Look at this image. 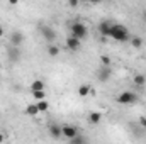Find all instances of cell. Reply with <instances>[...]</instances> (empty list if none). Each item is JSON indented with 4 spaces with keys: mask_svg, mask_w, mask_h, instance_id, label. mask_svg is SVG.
Returning <instances> with one entry per match:
<instances>
[{
    "mask_svg": "<svg viewBox=\"0 0 146 144\" xmlns=\"http://www.w3.org/2000/svg\"><path fill=\"white\" fill-rule=\"evenodd\" d=\"M88 93H90V87L88 85H80L78 87V95L80 97H87Z\"/></svg>",
    "mask_w": 146,
    "mask_h": 144,
    "instance_id": "obj_16",
    "label": "cell"
},
{
    "mask_svg": "<svg viewBox=\"0 0 146 144\" xmlns=\"http://www.w3.org/2000/svg\"><path fill=\"white\" fill-rule=\"evenodd\" d=\"M134 83H136V85H139V87H143V85L146 83L145 73H143V75H134Z\"/></svg>",
    "mask_w": 146,
    "mask_h": 144,
    "instance_id": "obj_18",
    "label": "cell"
},
{
    "mask_svg": "<svg viewBox=\"0 0 146 144\" xmlns=\"http://www.w3.org/2000/svg\"><path fill=\"white\" fill-rule=\"evenodd\" d=\"M3 36V29H2V27H0V37Z\"/></svg>",
    "mask_w": 146,
    "mask_h": 144,
    "instance_id": "obj_29",
    "label": "cell"
},
{
    "mask_svg": "<svg viewBox=\"0 0 146 144\" xmlns=\"http://www.w3.org/2000/svg\"><path fill=\"white\" fill-rule=\"evenodd\" d=\"M115 102L117 104H121V105H133V104H136L138 102V95L136 93H133V92H122V93H119L117 95V98H115Z\"/></svg>",
    "mask_w": 146,
    "mask_h": 144,
    "instance_id": "obj_2",
    "label": "cell"
},
{
    "mask_svg": "<svg viewBox=\"0 0 146 144\" xmlns=\"http://www.w3.org/2000/svg\"><path fill=\"white\" fill-rule=\"evenodd\" d=\"M68 3H70L72 7H76V5H78V0H68Z\"/></svg>",
    "mask_w": 146,
    "mask_h": 144,
    "instance_id": "obj_25",
    "label": "cell"
},
{
    "mask_svg": "<svg viewBox=\"0 0 146 144\" xmlns=\"http://www.w3.org/2000/svg\"><path fill=\"white\" fill-rule=\"evenodd\" d=\"M139 124H141V127H145L146 129V117H143V115L139 117Z\"/></svg>",
    "mask_w": 146,
    "mask_h": 144,
    "instance_id": "obj_23",
    "label": "cell"
},
{
    "mask_svg": "<svg viewBox=\"0 0 146 144\" xmlns=\"http://www.w3.org/2000/svg\"><path fill=\"white\" fill-rule=\"evenodd\" d=\"M37 108H39V112H46V110L49 108L48 100H46V98H42V100H37Z\"/></svg>",
    "mask_w": 146,
    "mask_h": 144,
    "instance_id": "obj_17",
    "label": "cell"
},
{
    "mask_svg": "<svg viewBox=\"0 0 146 144\" xmlns=\"http://www.w3.org/2000/svg\"><path fill=\"white\" fill-rule=\"evenodd\" d=\"M10 42H12V46H17V48H21V44L24 42V34L22 32H12L10 34Z\"/></svg>",
    "mask_w": 146,
    "mask_h": 144,
    "instance_id": "obj_10",
    "label": "cell"
},
{
    "mask_svg": "<svg viewBox=\"0 0 146 144\" xmlns=\"http://www.w3.org/2000/svg\"><path fill=\"white\" fill-rule=\"evenodd\" d=\"M83 2H90V0H83Z\"/></svg>",
    "mask_w": 146,
    "mask_h": 144,
    "instance_id": "obj_30",
    "label": "cell"
},
{
    "mask_svg": "<svg viewBox=\"0 0 146 144\" xmlns=\"http://www.w3.org/2000/svg\"><path fill=\"white\" fill-rule=\"evenodd\" d=\"M145 76H146V71H145Z\"/></svg>",
    "mask_w": 146,
    "mask_h": 144,
    "instance_id": "obj_32",
    "label": "cell"
},
{
    "mask_svg": "<svg viewBox=\"0 0 146 144\" xmlns=\"http://www.w3.org/2000/svg\"><path fill=\"white\" fill-rule=\"evenodd\" d=\"M100 63H102V66H110V58L109 56H100Z\"/></svg>",
    "mask_w": 146,
    "mask_h": 144,
    "instance_id": "obj_22",
    "label": "cell"
},
{
    "mask_svg": "<svg viewBox=\"0 0 146 144\" xmlns=\"http://www.w3.org/2000/svg\"><path fill=\"white\" fill-rule=\"evenodd\" d=\"M88 120H90L92 124H100V120H102V114H100V112H92V114L88 115Z\"/></svg>",
    "mask_w": 146,
    "mask_h": 144,
    "instance_id": "obj_12",
    "label": "cell"
},
{
    "mask_svg": "<svg viewBox=\"0 0 146 144\" xmlns=\"http://www.w3.org/2000/svg\"><path fill=\"white\" fill-rule=\"evenodd\" d=\"M48 131H49V134H51V137H53V139H60V136H63L61 127H60L58 124H51V126L48 127Z\"/></svg>",
    "mask_w": 146,
    "mask_h": 144,
    "instance_id": "obj_11",
    "label": "cell"
},
{
    "mask_svg": "<svg viewBox=\"0 0 146 144\" xmlns=\"http://www.w3.org/2000/svg\"><path fill=\"white\" fill-rule=\"evenodd\" d=\"M66 48H68L70 51H76V49H80V39L75 37V36L66 37Z\"/></svg>",
    "mask_w": 146,
    "mask_h": 144,
    "instance_id": "obj_8",
    "label": "cell"
},
{
    "mask_svg": "<svg viewBox=\"0 0 146 144\" xmlns=\"http://www.w3.org/2000/svg\"><path fill=\"white\" fill-rule=\"evenodd\" d=\"M100 2H104V0H90V3H100Z\"/></svg>",
    "mask_w": 146,
    "mask_h": 144,
    "instance_id": "obj_27",
    "label": "cell"
},
{
    "mask_svg": "<svg viewBox=\"0 0 146 144\" xmlns=\"http://www.w3.org/2000/svg\"><path fill=\"white\" fill-rule=\"evenodd\" d=\"M141 20H143V22L146 24V9L143 10V12H141Z\"/></svg>",
    "mask_w": 146,
    "mask_h": 144,
    "instance_id": "obj_24",
    "label": "cell"
},
{
    "mask_svg": "<svg viewBox=\"0 0 146 144\" xmlns=\"http://www.w3.org/2000/svg\"><path fill=\"white\" fill-rule=\"evenodd\" d=\"M3 139H5V137H3V136L0 134V143H3Z\"/></svg>",
    "mask_w": 146,
    "mask_h": 144,
    "instance_id": "obj_28",
    "label": "cell"
},
{
    "mask_svg": "<svg viewBox=\"0 0 146 144\" xmlns=\"http://www.w3.org/2000/svg\"><path fill=\"white\" fill-rule=\"evenodd\" d=\"M70 143L72 144H83V143H87V137H83V136H73L72 139H70Z\"/></svg>",
    "mask_w": 146,
    "mask_h": 144,
    "instance_id": "obj_19",
    "label": "cell"
},
{
    "mask_svg": "<svg viewBox=\"0 0 146 144\" xmlns=\"http://www.w3.org/2000/svg\"><path fill=\"white\" fill-rule=\"evenodd\" d=\"M110 27H112V22H110V20H104V22H100V24H99V32H100V36L109 37Z\"/></svg>",
    "mask_w": 146,
    "mask_h": 144,
    "instance_id": "obj_7",
    "label": "cell"
},
{
    "mask_svg": "<svg viewBox=\"0 0 146 144\" xmlns=\"http://www.w3.org/2000/svg\"><path fill=\"white\" fill-rule=\"evenodd\" d=\"M110 76H112L110 66H100V70H99V73H97V78H99L100 81H109Z\"/></svg>",
    "mask_w": 146,
    "mask_h": 144,
    "instance_id": "obj_6",
    "label": "cell"
},
{
    "mask_svg": "<svg viewBox=\"0 0 146 144\" xmlns=\"http://www.w3.org/2000/svg\"><path fill=\"white\" fill-rule=\"evenodd\" d=\"M33 97L36 100H42V98H46V92L44 90H33Z\"/></svg>",
    "mask_w": 146,
    "mask_h": 144,
    "instance_id": "obj_21",
    "label": "cell"
},
{
    "mask_svg": "<svg viewBox=\"0 0 146 144\" xmlns=\"http://www.w3.org/2000/svg\"><path fill=\"white\" fill-rule=\"evenodd\" d=\"M0 48H2V42H0Z\"/></svg>",
    "mask_w": 146,
    "mask_h": 144,
    "instance_id": "obj_31",
    "label": "cell"
},
{
    "mask_svg": "<svg viewBox=\"0 0 146 144\" xmlns=\"http://www.w3.org/2000/svg\"><path fill=\"white\" fill-rule=\"evenodd\" d=\"M131 46H133L134 49H139V48H143V39H141L139 36L131 37Z\"/></svg>",
    "mask_w": 146,
    "mask_h": 144,
    "instance_id": "obj_14",
    "label": "cell"
},
{
    "mask_svg": "<svg viewBox=\"0 0 146 144\" xmlns=\"http://www.w3.org/2000/svg\"><path fill=\"white\" fill-rule=\"evenodd\" d=\"M9 3H10V5H17V3H19V0H9Z\"/></svg>",
    "mask_w": 146,
    "mask_h": 144,
    "instance_id": "obj_26",
    "label": "cell"
},
{
    "mask_svg": "<svg viewBox=\"0 0 146 144\" xmlns=\"http://www.w3.org/2000/svg\"><path fill=\"white\" fill-rule=\"evenodd\" d=\"M26 114H27V115H31V117L37 115V114H39L37 104H29V105H27V108H26Z\"/></svg>",
    "mask_w": 146,
    "mask_h": 144,
    "instance_id": "obj_13",
    "label": "cell"
},
{
    "mask_svg": "<svg viewBox=\"0 0 146 144\" xmlns=\"http://www.w3.org/2000/svg\"><path fill=\"white\" fill-rule=\"evenodd\" d=\"M33 90H44V81L42 80H34L31 83V92Z\"/></svg>",
    "mask_w": 146,
    "mask_h": 144,
    "instance_id": "obj_15",
    "label": "cell"
},
{
    "mask_svg": "<svg viewBox=\"0 0 146 144\" xmlns=\"http://www.w3.org/2000/svg\"><path fill=\"white\" fill-rule=\"evenodd\" d=\"M7 58H9L10 63H19V61H21V48L10 46V48L7 49Z\"/></svg>",
    "mask_w": 146,
    "mask_h": 144,
    "instance_id": "obj_5",
    "label": "cell"
},
{
    "mask_svg": "<svg viewBox=\"0 0 146 144\" xmlns=\"http://www.w3.org/2000/svg\"><path fill=\"white\" fill-rule=\"evenodd\" d=\"M109 37H114V39L119 41V42H124V41L131 39V34H129V31H127L122 24H112Z\"/></svg>",
    "mask_w": 146,
    "mask_h": 144,
    "instance_id": "obj_1",
    "label": "cell"
},
{
    "mask_svg": "<svg viewBox=\"0 0 146 144\" xmlns=\"http://www.w3.org/2000/svg\"><path fill=\"white\" fill-rule=\"evenodd\" d=\"M70 29H72V36L78 37L80 41L88 37V29H87V26L82 24V22H73L72 26H70Z\"/></svg>",
    "mask_w": 146,
    "mask_h": 144,
    "instance_id": "obj_3",
    "label": "cell"
},
{
    "mask_svg": "<svg viewBox=\"0 0 146 144\" xmlns=\"http://www.w3.org/2000/svg\"><path fill=\"white\" fill-rule=\"evenodd\" d=\"M48 54H49V56H53V58H54V56H58V54H60V48H58V46H53V44H51V46H48Z\"/></svg>",
    "mask_w": 146,
    "mask_h": 144,
    "instance_id": "obj_20",
    "label": "cell"
},
{
    "mask_svg": "<svg viewBox=\"0 0 146 144\" xmlns=\"http://www.w3.org/2000/svg\"><path fill=\"white\" fill-rule=\"evenodd\" d=\"M61 132H63V136H65V137L72 139L73 136H76V134H78V129H76L75 126H63V127H61Z\"/></svg>",
    "mask_w": 146,
    "mask_h": 144,
    "instance_id": "obj_9",
    "label": "cell"
},
{
    "mask_svg": "<svg viewBox=\"0 0 146 144\" xmlns=\"http://www.w3.org/2000/svg\"><path fill=\"white\" fill-rule=\"evenodd\" d=\"M39 31H41L42 39H44V41H48V42H53V41L56 39V31H54L51 26H48V24L39 26Z\"/></svg>",
    "mask_w": 146,
    "mask_h": 144,
    "instance_id": "obj_4",
    "label": "cell"
}]
</instances>
